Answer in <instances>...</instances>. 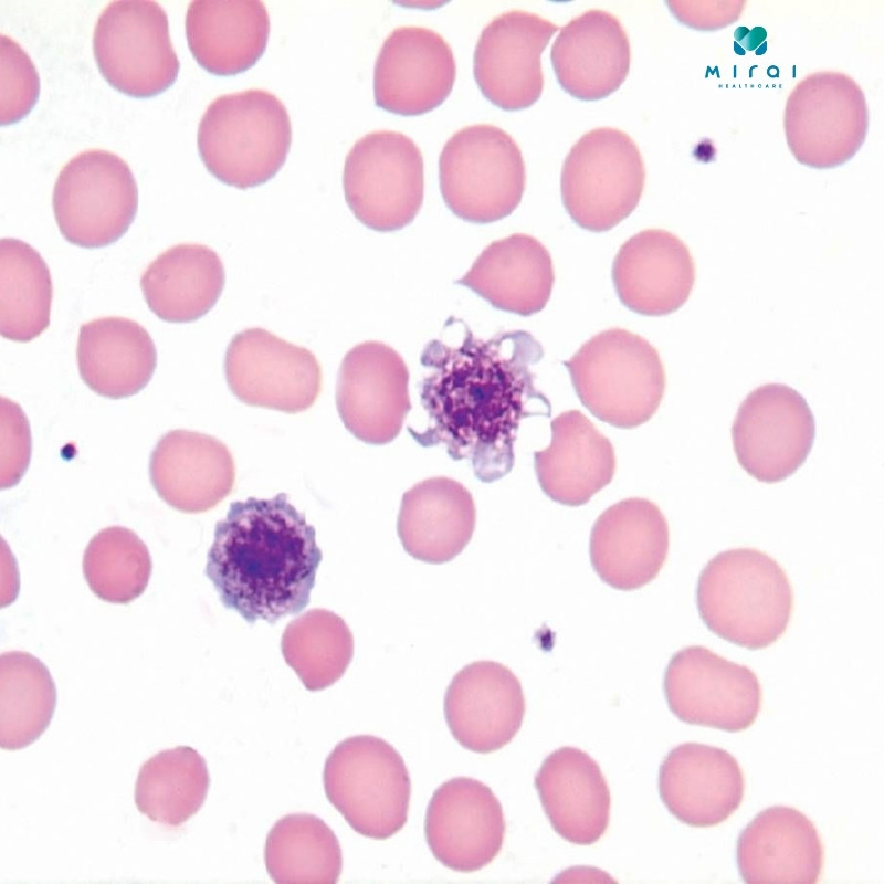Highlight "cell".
I'll list each match as a JSON object with an SVG mask.
<instances>
[{
	"mask_svg": "<svg viewBox=\"0 0 884 884\" xmlns=\"http://www.w3.org/2000/svg\"><path fill=\"white\" fill-rule=\"evenodd\" d=\"M149 475L162 501L196 514L213 508L232 492L235 465L228 446L217 438L172 430L154 449Z\"/></svg>",
	"mask_w": 884,
	"mask_h": 884,
	"instance_id": "obj_24",
	"label": "cell"
},
{
	"mask_svg": "<svg viewBox=\"0 0 884 884\" xmlns=\"http://www.w3.org/2000/svg\"><path fill=\"white\" fill-rule=\"evenodd\" d=\"M669 2L671 11L677 19L691 28L709 30L707 17H711L716 29L736 21L744 10L745 2H715L713 8H701L698 2Z\"/></svg>",
	"mask_w": 884,
	"mask_h": 884,
	"instance_id": "obj_41",
	"label": "cell"
},
{
	"mask_svg": "<svg viewBox=\"0 0 884 884\" xmlns=\"http://www.w3.org/2000/svg\"><path fill=\"white\" fill-rule=\"evenodd\" d=\"M823 863L824 849L815 825L791 807L765 809L737 840V865L746 883L814 884Z\"/></svg>",
	"mask_w": 884,
	"mask_h": 884,
	"instance_id": "obj_25",
	"label": "cell"
},
{
	"mask_svg": "<svg viewBox=\"0 0 884 884\" xmlns=\"http://www.w3.org/2000/svg\"><path fill=\"white\" fill-rule=\"evenodd\" d=\"M83 571L98 598L112 603H128L145 591L151 573V558L136 533L112 526L101 530L88 543Z\"/></svg>",
	"mask_w": 884,
	"mask_h": 884,
	"instance_id": "obj_39",
	"label": "cell"
},
{
	"mask_svg": "<svg viewBox=\"0 0 884 884\" xmlns=\"http://www.w3.org/2000/svg\"><path fill=\"white\" fill-rule=\"evenodd\" d=\"M188 46L196 61L217 75L250 69L263 54L270 18L259 0H196L186 14Z\"/></svg>",
	"mask_w": 884,
	"mask_h": 884,
	"instance_id": "obj_31",
	"label": "cell"
},
{
	"mask_svg": "<svg viewBox=\"0 0 884 884\" xmlns=\"http://www.w3.org/2000/svg\"><path fill=\"white\" fill-rule=\"evenodd\" d=\"M612 281L621 303L645 316L681 308L695 283V263L687 245L663 229L643 230L619 249Z\"/></svg>",
	"mask_w": 884,
	"mask_h": 884,
	"instance_id": "obj_23",
	"label": "cell"
},
{
	"mask_svg": "<svg viewBox=\"0 0 884 884\" xmlns=\"http://www.w3.org/2000/svg\"><path fill=\"white\" fill-rule=\"evenodd\" d=\"M283 657L312 692L337 682L354 655V638L346 622L326 609H313L285 628Z\"/></svg>",
	"mask_w": 884,
	"mask_h": 884,
	"instance_id": "obj_38",
	"label": "cell"
},
{
	"mask_svg": "<svg viewBox=\"0 0 884 884\" xmlns=\"http://www.w3.org/2000/svg\"><path fill=\"white\" fill-rule=\"evenodd\" d=\"M670 532L656 504L631 497L610 506L590 535V560L610 587L631 591L651 582L667 558Z\"/></svg>",
	"mask_w": 884,
	"mask_h": 884,
	"instance_id": "obj_21",
	"label": "cell"
},
{
	"mask_svg": "<svg viewBox=\"0 0 884 884\" xmlns=\"http://www.w3.org/2000/svg\"><path fill=\"white\" fill-rule=\"evenodd\" d=\"M645 167L635 141L614 127L583 134L565 158L560 190L571 219L592 232H604L636 208Z\"/></svg>",
	"mask_w": 884,
	"mask_h": 884,
	"instance_id": "obj_8",
	"label": "cell"
},
{
	"mask_svg": "<svg viewBox=\"0 0 884 884\" xmlns=\"http://www.w3.org/2000/svg\"><path fill=\"white\" fill-rule=\"evenodd\" d=\"M291 143L285 105L261 88L217 97L198 127V150L206 168L239 189L271 179L285 162Z\"/></svg>",
	"mask_w": 884,
	"mask_h": 884,
	"instance_id": "obj_4",
	"label": "cell"
},
{
	"mask_svg": "<svg viewBox=\"0 0 884 884\" xmlns=\"http://www.w3.org/2000/svg\"><path fill=\"white\" fill-rule=\"evenodd\" d=\"M505 831L501 802L473 778L445 781L428 806V845L439 862L457 872H474L491 863L503 846Z\"/></svg>",
	"mask_w": 884,
	"mask_h": 884,
	"instance_id": "obj_18",
	"label": "cell"
},
{
	"mask_svg": "<svg viewBox=\"0 0 884 884\" xmlns=\"http://www.w3.org/2000/svg\"><path fill=\"white\" fill-rule=\"evenodd\" d=\"M93 51L105 80L134 97L166 91L180 67L167 13L156 1L109 2L97 19Z\"/></svg>",
	"mask_w": 884,
	"mask_h": 884,
	"instance_id": "obj_12",
	"label": "cell"
},
{
	"mask_svg": "<svg viewBox=\"0 0 884 884\" xmlns=\"http://www.w3.org/2000/svg\"><path fill=\"white\" fill-rule=\"evenodd\" d=\"M440 190L449 209L474 223L509 215L526 185L522 150L498 126L461 128L445 143L439 158Z\"/></svg>",
	"mask_w": 884,
	"mask_h": 884,
	"instance_id": "obj_6",
	"label": "cell"
},
{
	"mask_svg": "<svg viewBox=\"0 0 884 884\" xmlns=\"http://www.w3.org/2000/svg\"><path fill=\"white\" fill-rule=\"evenodd\" d=\"M343 186L349 208L362 224L379 232L400 230L422 206L421 150L403 133H368L345 159Z\"/></svg>",
	"mask_w": 884,
	"mask_h": 884,
	"instance_id": "obj_9",
	"label": "cell"
},
{
	"mask_svg": "<svg viewBox=\"0 0 884 884\" xmlns=\"http://www.w3.org/2000/svg\"><path fill=\"white\" fill-rule=\"evenodd\" d=\"M76 358L85 385L110 399L138 393L157 366V350L148 332L137 322L119 316L83 324Z\"/></svg>",
	"mask_w": 884,
	"mask_h": 884,
	"instance_id": "obj_32",
	"label": "cell"
},
{
	"mask_svg": "<svg viewBox=\"0 0 884 884\" xmlns=\"http://www.w3.org/2000/svg\"><path fill=\"white\" fill-rule=\"evenodd\" d=\"M315 536L285 493L234 502L215 525L206 575L227 609L273 624L309 603L322 561Z\"/></svg>",
	"mask_w": 884,
	"mask_h": 884,
	"instance_id": "obj_2",
	"label": "cell"
},
{
	"mask_svg": "<svg viewBox=\"0 0 884 884\" xmlns=\"http://www.w3.org/2000/svg\"><path fill=\"white\" fill-rule=\"evenodd\" d=\"M225 282L221 259L209 246L175 245L145 270L140 287L150 311L169 323H190L218 302Z\"/></svg>",
	"mask_w": 884,
	"mask_h": 884,
	"instance_id": "obj_33",
	"label": "cell"
},
{
	"mask_svg": "<svg viewBox=\"0 0 884 884\" xmlns=\"http://www.w3.org/2000/svg\"><path fill=\"white\" fill-rule=\"evenodd\" d=\"M323 781L327 799L359 834L382 840L406 824L410 776L386 740L369 735L344 739L327 757Z\"/></svg>",
	"mask_w": 884,
	"mask_h": 884,
	"instance_id": "obj_7",
	"label": "cell"
},
{
	"mask_svg": "<svg viewBox=\"0 0 884 884\" xmlns=\"http://www.w3.org/2000/svg\"><path fill=\"white\" fill-rule=\"evenodd\" d=\"M52 204L62 235L82 248L117 241L138 209V187L129 166L103 149L85 150L60 171Z\"/></svg>",
	"mask_w": 884,
	"mask_h": 884,
	"instance_id": "obj_11",
	"label": "cell"
},
{
	"mask_svg": "<svg viewBox=\"0 0 884 884\" xmlns=\"http://www.w3.org/2000/svg\"><path fill=\"white\" fill-rule=\"evenodd\" d=\"M867 128L865 95L841 72L807 75L786 102L787 145L798 162L811 168L829 169L849 161L863 145Z\"/></svg>",
	"mask_w": 884,
	"mask_h": 884,
	"instance_id": "obj_10",
	"label": "cell"
},
{
	"mask_svg": "<svg viewBox=\"0 0 884 884\" xmlns=\"http://www.w3.org/2000/svg\"><path fill=\"white\" fill-rule=\"evenodd\" d=\"M814 418L804 398L791 387L768 383L751 391L732 427L740 466L764 483L792 475L814 441Z\"/></svg>",
	"mask_w": 884,
	"mask_h": 884,
	"instance_id": "obj_14",
	"label": "cell"
},
{
	"mask_svg": "<svg viewBox=\"0 0 884 884\" xmlns=\"http://www.w3.org/2000/svg\"><path fill=\"white\" fill-rule=\"evenodd\" d=\"M543 357L541 344L526 330L484 340L462 322L459 343L432 339L421 352L427 372L419 389L428 424L408 431L424 448L442 444L453 460H470L484 483L505 476L514 465L520 421L551 413L532 371Z\"/></svg>",
	"mask_w": 884,
	"mask_h": 884,
	"instance_id": "obj_1",
	"label": "cell"
},
{
	"mask_svg": "<svg viewBox=\"0 0 884 884\" xmlns=\"http://www.w3.org/2000/svg\"><path fill=\"white\" fill-rule=\"evenodd\" d=\"M664 693L680 720L730 733L750 727L761 706V686L754 671L701 645L672 656Z\"/></svg>",
	"mask_w": 884,
	"mask_h": 884,
	"instance_id": "obj_13",
	"label": "cell"
},
{
	"mask_svg": "<svg viewBox=\"0 0 884 884\" xmlns=\"http://www.w3.org/2000/svg\"><path fill=\"white\" fill-rule=\"evenodd\" d=\"M558 29L525 10H509L490 21L474 51V77L483 95L505 110L533 105L544 88L540 56Z\"/></svg>",
	"mask_w": 884,
	"mask_h": 884,
	"instance_id": "obj_17",
	"label": "cell"
},
{
	"mask_svg": "<svg viewBox=\"0 0 884 884\" xmlns=\"http://www.w3.org/2000/svg\"><path fill=\"white\" fill-rule=\"evenodd\" d=\"M56 688L35 656L10 651L0 657V746L17 750L34 743L49 727Z\"/></svg>",
	"mask_w": 884,
	"mask_h": 884,
	"instance_id": "obj_36",
	"label": "cell"
},
{
	"mask_svg": "<svg viewBox=\"0 0 884 884\" xmlns=\"http://www.w3.org/2000/svg\"><path fill=\"white\" fill-rule=\"evenodd\" d=\"M550 59L567 93L583 101L600 99L617 91L629 74V36L615 15L589 9L562 27Z\"/></svg>",
	"mask_w": 884,
	"mask_h": 884,
	"instance_id": "obj_26",
	"label": "cell"
},
{
	"mask_svg": "<svg viewBox=\"0 0 884 884\" xmlns=\"http://www.w3.org/2000/svg\"><path fill=\"white\" fill-rule=\"evenodd\" d=\"M535 787L551 827L565 840L588 845L607 831L610 790L599 765L581 749L567 746L551 753Z\"/></svg>",
	"mask_w": 884,
	"mask_h": 884,
	"instance_id": "obj_28",
	"label": "cell"
},
{
	"mask_svg": "<svg viewBox=\"0 0 884 884\" xmlns=\"http://www.w3.org/2000/svg\"><path fill=\"white\" fill-rule=\"evenodd\" d=\"M210 777L204 758L190 746L165 749L139 769L135 803L154 822L179 827L202 807Z\"/></svg>",
	"mask_w": 884,
	"mask_h": 884,
	"instance_id": "obj_34",
	"label": "cell"
},
{
	"mask_svg": "<svg viewBox=\"0 0 884 884\" xmlns=\"http://www.w3.org/2000/svg\"><path fill=\"white\" fill-rule=\"evenodd\" d=\"M264 861L270 877L280 884L337 882L343 867L339 842L319 818L294 813L270 830Z\"/></svg>",
	"mask_w": 884,
	"mask_h": 884,
	"instance_id": "obj_37",
	"label": "cell"
},
{
	"mask_svg": "<svg viewBox=\"0 0 884 884\" xmlns=\"http://www.w3.org/2000/svg\"><path fill=\"white\" fill-rule=\"evenodd\" d=\"M336 407L358 440L381 445L396 439L411 410L409 370L400 354L377 340L354 346L339 368Z\"/></svg>",
	"mask_w": 884,
	"mask_h": 884,
	"instance_id": "obj_16",
	"label": "cell"
},
{
	"mask_svg": "<svg viewBox=\"0 0 884 884\" xmlns=\"http://www.w3.org/2000/svg\"><path fill=\"white\" fill-rule=\"evenodd\" d=\"M50 270L28 243L0 241V333L13 341L39 337L50 325L52 303Z\"/></svg>",
	"mask_w": 884,
	"mask_h": 884,
	"instance_id": "obj_35",
	"label": "cell"
},
{
	"mask_svg": "<svg viewBox=\"0 0 884 884\" xmlns=\"http://www.w3.org/2000/svg\"><path fill=\"white\" fill-rule=\"evenodd\" d=\"M659 791L677 820L707 828L724 822L739 808L745 779L738 761L725 749L685 743L664 758Z\"/></svg>",
	"mask_w": 884,
	"mask_h": 884,
	"instance_id": "obj_22",
	"label": "cell"
},
{
	"mask_svg": "<svg viewBox=\"0 0 884 884\" xmlns=\"http://www.w3.org/2000/svg\"><path fill=\"white\" fill-rule=\"evenodd\" d=\"M1 125L23 118L40 94L36 69L25 51L10 36L1 34Z\"/></svg>",
	"mask_w": 884,
	"mask_h": 884,
	"instance_id": "obj_40",
	"label": "cell"
},
{
	"mask_svg": "<svg viewBox=\"0 0 884 884\" xmlns=\"http://www.w3.org/2000/svg\"><path fill=\"white\" fill-rule=\"evenodd\" d=\"M696 603L713 633L758 650L786 632L793 592L788 576L774 558L755 548H735L717 554L702 570Z\"/></svg>",
	"mask_w": 884,
	"mask_h": 884,
	"instance_id": "obj_3",
	"label": "cell"
},
{
	"mask_svg": "<svg viewBox=\"0 0 884 884\" xmlns=\"http://www.w3.org/2000/svg\"><path fill=\"white\" fill-rule=\"evenodd\" d=\"M476 509L460 482L430 477L408 490L401 501L397 530L404 550L428 564L455 558L472 538Z\"/></svg>",
	"mask_w": 884,
	"mask_h": 884,
	"instance_id": "obj_29",
	"label": "cell"
},
{
	"mask_svg": "<svg viewBox=\"0 0 884 884\" xmlns=\"http://www.w3.org/2000/svg\"><path fill=\"white\" fill-rule=\"evenodd\" d=\"M444 715L456 741L466 749L488 754L507 745L525 715L524 692L505 665L477 661L452 678L444 697Z\"/></svg>",
	"mask_w": 884,
	"mask_h": 884,
	"instance_id": "obj_20",
	"label": "cell"
},
{
	"mask_svg": "<svg viewBox=\"0 0 884 884\" xmlns=\"http://www.w3.org/2000/svg\"><path fill=\"white\" fill-rule=\"evenodd\" d=\"M548 448L534 453V466L543 492L552 501L580 506L613 478V445L580 411L569 410L551 423Z\"/></svg>",
	"mask_w": 884,
	"mask_h": 884,
	"instance_id": "obj_27",
	"label": "cell"
},
{
	"mask_svg": "<svg viewBox=\"0 0 884 884\" xmlns=\"http://www.w3.org/2000/svg\"><path fill=\"white\" fill-rule=\"evenodd\" d=\"M224 372L241 402L285 413L306 411L322 390V367L311 350L257 327L232 338Z\"/></svg>",
	"mask_w": 884,
	"mask_h": 884,
	"instance_id": "obj_15",
	"label": "cell"
},
{
	"mask_svg": "<svg viewBox=\"0 0 884 884\" xmlns=\"http://www.w3.org/2000/svg\"><path fill=\"white\" fill-rule=\"evenodd\" d=\"M555 282L548 250L536 238L514 233L488 244L456 284L497 309L520 316L540 312Z\"/></svg>",
	"mask_w": 884,
	"mask_h": 884,
	"instance_id": "obj_30",
	"label": "cell"
},
{
	"mask_svg": "<svg viewBox=\"0 0 884 884\" xmlns=\"http://www.w3.org/2000/svg\"><path fill=\"white\" fill-rule=\"evenodd\" d=\"M456 75L453 51L432 29L396 28L383 41L373 70L376 104L400 115H420L451 93Z\"/></svg>",
	"mask_w": 884,
	"mask_h": 884,
	"instance_id": "obj_19",
	"label": "cell"
},
{
	"mask_svg": "<svg viewBox=\"0 0 884 884\" xmlns=\"http://www.w3.org/2000/svg\"><path fill=\"white\" fill-rule=\"evenodd\" d=\"M564 365L581 403L615 428L645 423L664 396L666 377L657 350L623 328L597 334Z\"/></svg>",
	"mask_w": 884,
	"mask_h": 884,
	"instance_id": "obj_5",
	"label": "cell"
}]
</instances>
